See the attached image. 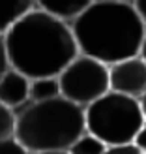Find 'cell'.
Returning a JSON list of instances; mask_svg holds the SVG:
<instances>
[{
    "instance_id": "44dd1931",
    "label": "cell",
    "mask_w": 146,
    "mask_h": 154,
    "mask_svg": "<svg viewBox=\"0 0 146 154\" xmlns=\"http://www.w3.org/2000/svg\"><path fill=\"white\" fill-rule=\"evenodd\" d=\"M122 2H133V0H122Z\"/></svg>"
},
{
    "instance_id": "5bb4252c",
    "label": "cell",
    "mask_w": 146,
    "mask_h": 154,
    "mask_svg": "<svg viewBox=\"0 0 146 154\" xmlns=\"http://www.w3.org/2000/svg\"><path fill=\"white\" fill-rule=\"evenodd\" d=\"M0 154H28L22 145L15 139V137H10V139L0 141Z\"/></svg>"
},
{
    "instance_id": "3957f363",
    "label": "cell",
    "mask_w": 146,
    "mask_h": 154,
    "mask_svg": "<svg viewBox=\"0 0 146 154\" xmlns=\"http://www.w3.org/2000/svg\"><path fill=\"white\" fill-rule=\"evenodd\" d=\"M84 132V109L62 96L45 102H28L15 111L13 137L28 154L67 150Z\"/></svg>"
},
{
    "instance_id": "9c48e42d",
    "label": "cell",
    "mask_w": 146,
    "mask_h": 154,
    "mask_svg": "<svg viewBox=\"0 0 146 154\" xmlns=\"http://www.w3.org/2000/svg\"><path fill=\"white\" fill-rule=\"evenodd\" d=\"M34 8V0H0V36Z\"/></svg>"
},
{
    "instance_id": "4fadbf2b",
    "label": "cell",
    "mask_w": 146,
    "mask_h": 154,
    "mask_svg": "<svg viewBox=\"0 0 146 154\" xmlns=\"http://www.w3.org/2000/svg\"><path fill=\"white\" fill-rule=\"evenodd\" d=\"M103 154H142V150L137 147L133 141H129V143L109 145V147H105V152Z\"/></svg>"
},
{
    "instance_id": "7c38bea8",
    "label": "cell",
    "mask_w": 146,
    "mask_h": 154,
    "mask_svg": "<svg viewBox=\"0 0 146 154\" xmlns=\"http://www.w3.org/2000/svg\"><path fill=\"white\" fill-rule=\"evenodd\" d=\"M15 132V113L0 103V141L13 137Z\"/></svg>"
},
{
    "instance_id": "ba28073f",
    "label": "cell",
    "mask_w": 146,
    "mask_h": 154,
    "mask_svg": "<svg viewBox=\"0 0 146 154\" xmlns=\"http://www.w3.org/2000/svg\"><path fill=\"white\" fill-rule=\"evenodd\" d=\"M94 0H34L37 10L49 13L52 17H58L66 23H71Z\"/></svg>"
},
{
    "instance_id": "6da1fadb",
    "label": "cell",
    "mask_w": 146,
    "mask_h": 154,
    "mask_svg": "<svg viewBox=\"0 0 146 154\" xmlns=\"http://www.w3.org/2000/svg\"><path fill=\"white\" fill-rule=\"evenodd\" d=\"M10 68L28 79L58 77L79 55L70 23L34 8L2 34Z\"/></svg>"
},
{
    "instance_id": "2e32d148",
    "label": "cell",
    "mask_w": 146,
    "mask_h": 154,
    "mask_svg": "<svg viewBox=\"0 0 146 154\" xmlns=\"http://www.w3.org/2000/svg\"><path fill=\"white\" fill-rule=\"evenodd\" d=\"M7 68H10V64H7V57H6V49H4V38L0 36V75H2Z\"/></svg>"
},
{
    "instance_id": "9a60e30c",
    "label": "cell",
    "mask_w": 146,
    "mask_h": 154,
    "mask_svg": "<svg viewBox=\"0 0 146 154\" xmlns=\"http://www.w3.org/2000/svg\"><path fill=\"white\" fill-rule=\"evenodd\" d=\"M133 143L139 147L141 150H142V154H146V122L141 126V130L137 132V135H135V139H133Z\"/></svg>"
},
{
    "instance_id": "8fae6325",
    "label": "cell",
    "mask_w": 146,
    "mask_h": 154,
    "mask_svg": "<svg viewBox=\"0 0 146 154\" xmlns=\"http://www.w3.org/2000/svg\"><path fill=\"white\" fill-rule=\"evenodd\" d=\"M67 152L70 154H103L105 145L92 134L84 132L77 141H73V145L67 149Z\"/></svg>"
},
{
    "instance_id": "d6986e66",
    "label": "cell",
    "mask_w": 146,
    "mask_h": 154,
    "mask_svg": "<svg viewBox=\"0 0 146 154\" xmlns=\"http://www.w3.org/2000/svg\"><path fill=\"white\" fill-rule=\"evenodd\" d=\"M30 154H70L67 150H41V152H30Z\"/></svg>"
},
{
    "instance_id": "8992f818",
    "label": "cell",
    "mask_w": 146,
    "mask_h": 154,
    "mask_svg": "<svg viewBox=\"0 0 146 154\" xmlns=\"http://www.w3.org/2000/svg\"><path fill=\"white\" fill-rule=\"evenodd\" d=\"M109 90L122 96L141 100L146 92V62L139 55H135L111 64Z\"/></svg>"
},
{
    "instance_id": "52a82bcc",
    "label": "cell",
    "mask_w": 146,
    "mask_h": 154,
    "mask_svg": "<svg viewBox=\"0 0 146 154\" xmlns=\"http://www.w3.org/2000/svg\"><path fill=\"white\" fill-rule=\"evenodd\" d=\"M30 102V79L13 68L0 75V103L13 113Z\"/></svg>"
},
{
    "instance_id": "ffe728a7",
    "label": "cell",
    "mask_w": 146,
    "mask_h": 154,
    "mask_svg": "<svg viewBox=\"0 0 146 154\" xmlns=\"http://www.w3.org/2000/svg\"><path fill=\"white\" fill-rule=\"evenodd\" d=\"M141 102V109H142V115H144V120H146V92H144V96L139 100Z\"/></svg>"
},
{
    "instance_id": "ac0fdd59",
    "label": "cell",
    "mask_w": 146,
    "mask_h": 154,
    "mask_svg": "<svg viewBox=\"0 0 146 154\" xmlns=\"http://www.w3.org/2000/svg\"><path fill=\"white\" fill-rule=\"evenodd\" d=\"M139 57L146 62V34H144V40H142V45H141V51H139Z\"/></svg>"
},
{
    "instance_id": "5b68a950",
    "label": "cell",
    "mask_w": 146,
    "mask_h": 154,
    "mask_svg": "<svg viewBox=\"0 0 146 154\" xmlns=\"http://www.w3.org/2000/svg\"><path fill=\"white\" fill-rule=\"evenodd\" d=\"M58 85L60 96L84 109L109 92V66L79 53L58 73Z\"/></svg>"
},
{
    "instance_id": "30bf717a",
    "label": "cell",
    "mask_w": 146,
    "mask_h": 154,
    "mask_svg": "<svg viewBox=\"0 0 146 154\" xmlns=\"http://www.w3.org/2000/svg\"><path fill=\"white\" fill-rule=\"evenodd\" d=\"M60 96L58 77H40L30 79V102H45Z\"/></svg>"
},
{
    "instance_id": "e0dca14e",
    "label": "cell",
    "mask_w": 146,
    "mask_h": 154,
    "mask_svg": "<svg viewBox=\"0 0 146 154\" xmlns=\"http://www.w3.org/2000/svg\"><path fill=\"white\" fill-rule=\"evenodd\" d=\"M133 6H135L137 13H139V17L142 19L144 26H146V0H133Z\"/></svg>"
},
{
    "instance_id": "7a4b0ae2",
    "label": "cell",
    "mask_w": 146,
    "mask_h": 154,
    "mask_svg": "<svg viewBox=\"0 0 146 154\" xmlns=\"http://www.w3.org/2000/svg\"><path fill=\"white\" fill-rule=\"evenodd\" d=\"M81 55L111 66L139 55L146 26L133 2L94 0L70 23Z\"/></svg>"
},
{
    "instance_id": "277c9868",
    "label": "cell",
    "mask_w": 146,
    "mask_h": 154,
    "mask_svg": "<svg viewBox=\"0 0 146 154\" xmlns=\"http://www.w3.org/2000/svg\"><path fill=\"white\" fill-rule=\"evenodd\" d=\"M144 122L139 100L111 90L84 107L86 132L97 137L105 147L133 141Z\"/></svg>"
}]
</instances>
